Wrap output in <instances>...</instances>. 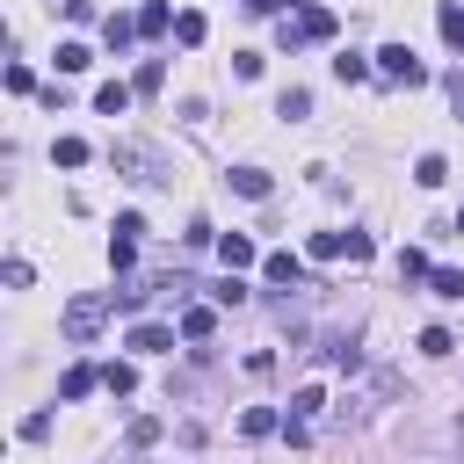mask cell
<instances>
[{
  "label": "cell",
  "instance_id": "cell-1",
  "mask_svg": "<svg viewBox=\"0 0 464 464\" xmlns=\"http://www.w3.org/2000/svg\"><path fill=\"white\" fill-rule=\"evenodd\" d=\"M109 160H116V174H123V181H138V188H160V181H174V167H167L152 145H138V138H116V152H109Z\"/></svg>",
  "mask_w": 464,
  "mask_h": 464
},
{
  "label": "cell",
  "instance_id": "cell-2",
  "mask_svg": "<svg viewBox=\"0 0 464 464\" xmlns=\"http://www.w3.org/2000/svg\"><path fill=\"white\" fill-rule=\"evenodd\" d=\"M109 304H116V297H102V290L72 297V304H65V319H58V326H65V341H94V334L109 326Z\"/></svg>",
  "mask_w": 464,
  "mask_h": 464
},
{
  "label": "cell",
  "instance_id": "cell-3",
  "mask_svg": "<svg viewBox=\"0 0 464 464\" xmlns=\"http://www.w3.org/2000/svg\"><path fill=\"white\" fill-rule=\"evenodd\" d=\"M276 36H283V51H297V44H326V36H334V14H326V7H304V14L283 22Z\"/></svg>",
  "mask_w": 464,
  "mask_h": 464
},
{
  "label": "cell",
  "instance_id": "cell-4",
  "mask_svg": "<svg viewBox=\"0 0 464 464\" xmlns=\"http://www.w3.org/2000/svg\"><path fill=\"white\" fill-rule=\"evenodd\" d=\"M377 72H384V80H399V87H420V80H428V65H420L406 44H384V51H377Z\"/></svg>",
  "mask_w": 464,
  "mask_h": 464
},
{
  "label": "cell",
  "instance_id": "cell-5",
  "mask_svg": "<svg viewBox=\"0 0 464 464\" xmlns=\"http://www.w3.org/2000/svg\"><path fill=\"white\" fill-rule=\"evenodd\" d=\"M261 276H268V283H290V290H297V283H304V261H297V254H268V261H261Z\"/></svg>",
  "mask_w": 464,
  "mask_h": 464
},
{
  "label": "cell",
  "instance_id": "cell-6",
  "mask_svg": "<svg viewBox=\"0 0 464 464\" xmlns=\"http://www.w3.org/2000/svg\"><path fill=\"white\" fill-rule=\"evenodd\" d=\"M130 348H138V355H167V348H174V334L145 319V326H130Z\"/></svg>",
  "mask_w": 464,
  "mask_h": 464
},
{
  "label": "cell",
  "instance_id": "cell-7",
  "mask_svg": "<svg viewBox=\"0 0 464 464\" xmlns=\"http://www.w3.org/2000/svg\"><path fill=\"white\" fill-rule=\"evenodd\" d=\"M435 29H442V44H450V51H464V7H457V0H442V7H435Z\"/></svg>",
  "mask_w": 464,
  "mask_h": 464
},
{
  "label": "cell",
  "instance_id": "cell-8",
  "mask_svg": "<svg viewBox=\"0 0 464 464\" xmlns=\"http://www.w3.org/2000/svg\"><path fill=\"white\" fill-rule=\"evenodd\" d=\"M413 181H420V188H442V181H450V160H442V152H420V160H413Z\"/></svg>",
  "mask_w": 464,
  "mask_h": 464
},
{
  "label": "cell",
  "instance_id": "cell-9",
  "mask_svg": "<svg viewBox=\"0 0 464 464\" xmlns=\"http://www.w3.org/2000/svg\"><path fill=\"white\" fill-rule=\"evenodd\" d=\"M218 254H225V268H254V239H246V232H225Z\"/></svg>",
  "mask_w": 464,
  "mask_h": 464
},
{
  "label": "cell",
  "instance_id": "cell-10",
  "mask_svg": "<svg viewBox=\"0 0 464 464\" xmlns=\"http://www.w3.org/2000/svg\"><path fill=\"white\" fill-rule=\"evenodd\" d=\"M181 334H188V341H210V334H218V312H210V304H188V312H181Z\"/></svg>",
  "mask_w": 464,
  "mask_h": 464
},
{
  "label": "cell",
  "instance_id": "cell-11",
  "mask_svg": "<svg viewBox=\"0 0 464 464\" xmlns=\"http://www.w3.org/2000/svg\"><path fill=\"white\" fill-rule=\"evenodd\" d=\"M94 384H102V370H87V362H72V370H65V384H58V399H87Z\"/></svg>",
  "mask_w": 464,
  "mask_h": 464
},
{
  "label": "cell",
  "instance_id": "cell-12",
  "mask_svg": "<svg viewBox=\"0 0 464 464\" xmlns=\"http://www.w3.org/2000/svg\"><path fill=\"white\" fill-rule=\"evenodd\" d=\"M167 29H174V14H167L160 0H145V7H138V36H167Z\"/></svg>",
  "mask_w": 464,
  "mask_h": 464
},
{
  "label": "cell",
  "instance_id": "cell-13",
  "mask_svg": "<svg viewBox=\"0 0 464 464\" xmlns=\"http://www.w3.org/2000/svg\"><path fill=\"white\" fill-rule=\"evenodd\" d=\"M334 80H341V87H362V80H370V58L341 51V58H334Z\"/></svg>",
  "mask_w": 464,
  "mask_h": 464
},
{
  "label": "cell",
  "instance_id": "cell-14",
  "mask_svg": "<svg viewBox=\"0 0 464 464\" xmlns=\"http://www.w3.org/2000/svg\"><path fill=\"white\" fill-rule=\"evenodd\" d=\"M94 109H102V116H123V109H130V87H123V80L94 87Z\"/></svg>",
  "mask_w": 464,
  "mask_h": 464
},
{
  "label": "cell",
  "instance_id": "cell-15",
  "mask_svg": "<svg viewBox=\"0 0 464 464\" xmlns=\"http://www.w3.org/2000/svg\"><path fill=\"white\" fill-rule=\"evenodd\" d=\"M276 116L304 123V116H312V94H304V87H283V94H276Z\"/></svg>",
  "mask_w": 464,
  "mask_h": 464
},
{
  "label": "cell",
  "instance_id": "cell-16",
  "mask_svg": "<svg viewBox=\"0 0 464 464\" xmlns=\"http://www.w3.org/2000/svg\"><path fill=\"white\" fill-rule=\"evenodd\" d=\"M225 181H232V188H239V196H254V203H261V196H268V174H261V167H232V174H225Z\"/></svg>",
  "mask_w": 464,
  "mask_h": 464
},
{
  "label": "cell",
  "instance_id": "cell-17",
  "mask_svg": "<svg viewBox=\"0 0 464 464\" xmlns=\"http://www.w3.org/2000/svg\"><path fill=\"white\" fill-rule=\"evenodd\" d=\"M276 428H283V420H276L268 406H246V413H239V435H254V442H261V435H276Z\"/></svg>",
  "mask_w": 464,
  "mask_h": 464
},
{
  "label": "cell",
  "instance_id": "cell-18",
  "mask_svg": "<svg viewBox=\"0 0 464 464\" xmlns=\"http://www.w3.org/2000/svg\"><path fill=\"white\" fill-rule=\"evenodd\" d=\"M102 36H109V51H130V36H138V22H130V14H109V22H102Z\"/></svg>",
  "mask_w": 464,
  "mask_h": 464
},
{
  "label": "cell",
  "instance_id": "cell-19",
  "mask_svg": "<svg viewBox=\"0 0 464 464\" xmlns=\"http://www.w3.org/2000/svg\"><path fill=\"white\" fill-rule=\"evenodd\" d=\"M348 254V232H312V261H341Z\"/></svg>",
  "mask_w": 464,
  "mask_h": 464
},
{
  "label": "cell",
  "instance_id": "cell-20",
  "mask_svg": "<svg viewBox=\"0 0 464 464\" xmlns=\"http://www.w3.org/2000/svg\"><path fill=\"white\" fill-rule=\"evenodd\" d=\"M420 276H435L428 254H420V246H399V283H420Z\"/></svg>",
  "mask_w": 464,
  "mask_h": 464
},
{
  "label": "cell",
  "instance_id": "cell-21",
  "mask_svg": "<svg viewBox=\"0 0 464 464\" xmlns=\"http://www.w3.org/2000/svg\"><path fill=\"white\" fill-rule=\"evenodd\" d=\"M102 384H109L116 399H130V392H138V370H130V362H109V370H102Z\"/></svg>",
  "mask_w": 464,
  "mask_h": 464
},
{
  "label": "cell",
  "instance_id": "cell-22",
  "mask_svg": "<svg viewBox=\"0 0 464 464\" xmlns=\"http://www.w3.org/2000/svg\"><path fill=\"white\" fill-rule=\"evenodd\" d=\"M51 160H58V167H87V138H58Z\"/></svg>",
  "mask_w": 464,
  "mask_h": 464
},
{
  "label": "cell",
  "instance_id": "cell-23",
  "mask_svg": "<svg viewBox=\"0 0 464 464\" xmlns=\"http://www.w3.org/2000/svg\"><path fill=\"white\" fill-rule=\"evenodd\" d=\"M130 261H138V239H130V232H116V239H109V268H116V276H123V268H130Z\"/></svg>",
  "mask_w": 464,
  "mask_h": 464
},
{
  "label": "cell",
  "instance_id": "cell-24",
  "mask_svg": "<svg viewBox=\"0 0 464 464\" xmlns=\"http://www.w3.org/2000/svg\"><path fill=\"white\" fill-rule=\"evenodd\" d=\"M210 304H246V283H239V268H232L225 283H210Z\"/></svg>",
  "mask_w": 464,
  "mask_h": 464
},
{
  "label": "cell",
  "instance_id": "cell-25",
  "mask_svg": "<svg viewBox=\"0 0 464 464\" xmlns=\"http://www.w3.org/2000/svg\"><path fill=\"white\" fill-rule=\"evenodd\" d=\"M326 362H334V370H348V377H355V370H362V355H355V341H348V334H341V341H334V348H326Z\"/></svg>",
  "mask_w": 464,
  "mask_h": 464
},
{
  "label": "cell",
  "instance_id": "cell-26",
  "mask_svg": "<svg viewBox=\"0 0 464 464\" xmlns=\"http://www.w3.org/2000/svg\"><path fill=\"white\" fill-rule=\"evenodd\" d=\"M319 406H326V392H319V384H297V392H290V413H304V420H312Z\"/></svg>",
  "mask_w": 464,
  "mask_h": 464
},
{
  "label": "cell",
  "instance_id": "cell-27",
  "mask_svg": "<svg viewBox=\"0 0 464 464\" xmlns=\"http://www.w3.org/2000/svg\"><path fill=\"white\" fill-rule=\"evenodd\" d=\"M94 58H87V44H58V72H87Z\"/></svg>",
  "mask_w": 464,
  "mask_h": 464
},
{
  "label": "cell",
  "instance_id": "cell-28",
  "mask_svg": "<svg viewBox=\"0 0 464 464\" xmlns=\"http://www.w3.org/2000/svg\"><path fill=\"white\" fill-rule=\"evenodd\" d=\"M457 341H450V326H420V355H450Z\"/></svg>",
  "mask_w": 464,
  "mask_h": 464
},
{
  "label": "cell",
  "instance_id": "cell-29",
  "mask_svg": "<svg viewBox=\"0 0 464 464\" xmlns=\"http://www.w3.org/2000/svg\"><path fill=\"white\" fill-rule=\"evenodd\" d=\"M152 442H160V420L138 413V420H130V450H152Z\"/></svg>",
  "mask_w": 464,
  "mask_h": 464
},
{
  "label": "cell",
  "instance_id": "cell-30",
  "mask_svg": "<svg viewBox=\"0 0 464 464\" xmlns=\"http://www.w3.org/2000/svg\"><path fill=\"white\" fill-rule=\"evenodd\" d=\"M428 283H435V297H464V276H457V268H435Z\"/></svg>",
  "mask_w": 464,
  "mask_h": 464
},
{
  "label": "cell",
  "instance_id": "cell-31",
  "mask_svg": "<svg viewBox=\"0 0 464 464\" xmlns=\"http://www.w3.org/2000/svg\"><path fill=\"white\" fill-rule=\"evenodd\" d=\"M174 36L181 44H203V14H174Z\"/></svg>",
  "mask_w": 464,
  "mask_h": 464
},
{
  "label": "cell",
  "instance_id": "cell-32",
  "mask_svg": "<svg viewBox=\"0 0 464 464\" xmlns=\"http://www.w3.org/2000/svg\"><path fill=\"white\" fill-rule=\"evenodd\" d=\"M450 102H457V116H464V65L450 72Z\"/></svg>",
  "mask_w": 464,
  "mask_h": 464
},
{
  "label": "cell",
  "instance_id": "cell-33",
  "mask_svg": "<svg viewBox=\"0 0 464 464\" xmlns=\"http://www.w3.org/2000/svg\"><path fill=\"white\" fill-rule=\"evenodd\" d=\"M246 7H254V14H283V0H246Z\"/></svg>",
  "mask_w": 464,
  "mask_h": 464
},
{
  "label": "cell",
  "instance_id": "cell-34",
  "mask_svg": "<svg viewBox=\"0 0 464 464\" xmlns=\"http://www.w3.org/2000/svg\"><path fill=\"white\" fill-rule=\"evenodd\" d=\"M58 7H65V14H72V22H87V0H58Z\"/></svg>",
  "mask_w": 464,
  "mask_h": 464
},
{
  "label": "cell",
  "instance_id": "cell-35",
  "mask_svg": "<svg viewBox=\"0 0 464 464\" xmlns=\"http://www.w3.org/2000/svg\"><path fill=\"white\" fill-rule=\"evenodd\" d=\"M457 232H464V210H457Z\"/></svg>",
  "mask_w": 464,
  "mask_h": 464
},
{
  "label": "cell",
  "instance_id": "cell-36",
  "mask_svg": "<svg viewBox=\"0 0 464 464\" xmlns=\"http://www.w3.org/2000/svg\"><path fill=\"white\" fill-rule=\"evenodd\" d=\"M457 442H464V420H457Z\"/></svg>",
  "mask_w": 464,
  "mask_h": 464
}]
</instances>
